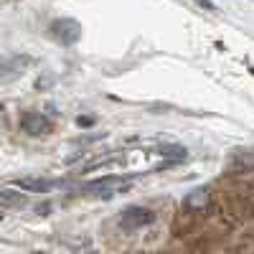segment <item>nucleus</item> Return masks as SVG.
I'll return each mask as SVG.
<instances>
[{
    "label": "nucleus",
    "mask_w": 254,
    "mask_h": 254,
    "mask_svg": "<svg viewBox=\"0 0 254 254\" xmlns=\"http://www.w3.org/2000/svg\"><path fill=\"white\" fill-rule=\"evenodd\" d=\"M155 221V214L150 208H142V206H130L127 211H122L120 216V226L125 231H137V229H145Z\"/></svg>",
    "instance_id": "obj_1"
},
{
    "label": "nucleus",
    "mask_w": 254,
    "mask_h": 254,
    "mask_svg": "<svg viewBox=\"0 0 254 254\" xmlns=\"http://www.w3.org/2000/svg\"><path fill=\"white\" fill-rule=\"evenodd\" d=\"M20 130L28 135H46L51 132V120L44 117L41 112H26L20 117Z\"/></svg>",
    "instance_id": "obj_2"
},
{
    "label": "nucleus",
    "mask_w": 254,
    "mask_h": 254,
    "mask_svg": "<svg viewBox=\"0 0 254 254\" xmlns=\"http://www.w3.org/2000/svg\"><path fill=\"white\" fill-rule=\"evenodd\" d=\"M54 36L61 41V44H74V41L81 36V26L76 23V20H69V18H64V20H56V23L51 26Z\"/></svg>",
    "instance_id": "obj_3"
},
{
    "label": "nucleus",
    "mask_w": 254,
    "mask_h": 254,
    "mask_svg": "<svg viewBox=\"0 0 254 254\" xmlns=\"http://www.w3.org/2000/svg\"><path fill=\"white\" fill-rule=\"evenodd\" d=\"M208 206H211V190H208V188H193V190H190V193L183 198V208H186V211L203 214Z\"/></svg>",
    "instance_id": "obj_4"
},
{
    "label": "nucleus",
    "mask_w": 254,
    "mask_h": 254,
    "mask_svg": "<svg viewBox=\"0 0 254 254\" xmlns=\"http://www.w3.org/2000/svg\"><path fill=\"white\" fill-rule=\"evenodd\" d=\"M28 64H31L28 56H10L5 61H0V76H15V74L23 71Z\"/></svg>",
    "instance_id": "obj_5"
},
{
    "label": "nucleus",
    "mask_w": 254,
    "mask_h": 254,
    "mask_svg": "<svg viewBox=\"0 0 254 254\" xmlns=\"http://www.w3.org/2000/svg\"><path fill=\"white\" fill-rule=\"evenodd\" d=\"M15 188L26 190V193H46V190L51 188V183L44 181V178H18Z\"/></svg>",
    "instance_id": "obj_6"
},
{
    "label": "nucleus",
    "mask_w": 254,
    "mask_h": 254,
    "mask_svg": "<svg viewBox=\"0 0 254 254\" xmlns=\"http://www.w3.org/2000/svg\"><path fill=\"white\" fill-rule=\"evenodd\" d=\"M28 198H26V190L18 193V190H10V188H3L0 190V206H10V208H20L26 206Z\"/></svg>",
    "instance_id": "obj_7"
},
{
    "label": "nucleus",
    "mask_w": 254,
    "mask_h": 254,
    "mask_svg": "<svg viewBox=\"0 0 254 254\" xmlns=\"http://www.w3.org/2000/svg\"><path fill=\"white\" fill-rule=\"evenodd\" d=\"M163 158H171V160H183L188 153H186V147H181V145H165V147H160L158 150Z\"/></svg>",
    "instance_id": "obj_8"
},
{
    "label": "nucleus",
    "mask_w": 254,
    "mask_h": 254,
    "mask_svg": "<svg viewBox=\"0 0 254 254\" xmlns=\"http://www.w3.org/2000/svg\"><path fill=\"white\" fill-rule=\"evenodd\" d=\"M196 3H198L201 8H206V10H211V13H214V10H216V5H214V3H211V0H196Z\"/></svg>",
    "instance_id": "obj_9"
},
{
    "label": "nucleus",
    "mask_w": 254,
    "mask_h": 254,
    "mask_svg": "<svg viewBox=\"0 0 254 254\" xmlns=\"http://www.w3.org/2000/svg\"><path fill=\"white\" fill-rule=\"evenodd\" d=\"M76 122H79V125H84V127H87V125H92L94 120H92V117H79Z\"/></svg>",
    "instance_id": "obj_10"
},
{
    "label": "nucleus",
    "mask_w": 254,
    "mask_h": 254,
    "mask_svg": "<svg viewBox=\"0 0 254 254\" xmlns=\"http://www.w3.org/2000/svg\"><path fill=\"white\" fill-rule=\"evenodd\" d=\"M5 219V206H0V221Z\"/></svg>",
    "instance_id": "obj_11"
}]
</instances>
